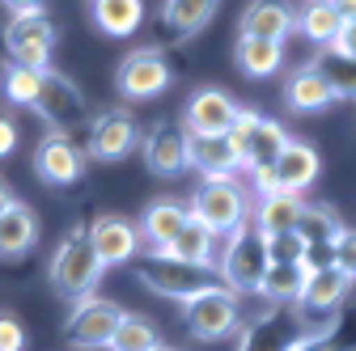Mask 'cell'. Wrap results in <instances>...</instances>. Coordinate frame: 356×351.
Returning <instances> with one entry per match:
<instances>
[{
	"instance_id": "6da1fadb",
	"label": "cell",
	"mask_w": 356,
	"mask_h": 351,
	"mask_svg": "<svg viewBox=\"0 0 356 351\" xmlns=\"http://www.w3.org/2000/svg\"><path fill=\"white\" fill-rule=\"evenodd\" d=\"M191 221L204 225L212 237H229L250 225V195L238 178H204L191 195Z\"/></svg>"
},
{
	"instance_id": "7a4b0ae2",
	"label": "cell",
	"mask_w": 356,
	"mask_h": 351,
	"mask_svg": "<svg viewBox=\"0 0 356 351\" xmlns=\"http://www.w3.org/2000/svg\"><path fill=\"white\" fill-rule=\"evenodd\" d=\"M102 258L94 254V241H89V229H72L56 254H51V288L60 296H94V288L102 284Z\"/></svg>"
},
{
	"instance_id": "3957f363",
	"label": "cell",
	"mask_w": 356,
	"mask_h": 351,
	"mask_svg": "<svg viewBox=\"0 0 356 351\" xmlns=\"http://www.w3.org/2000/svg\"><path fill=\"white\" fill-rule=\"evenodd\" d=\"M267 267H272V258H267V237L254 233V225H242L238 233L225 237V250H220V262H216V271H220V284H225L229 292L238 296H254Z\"/></svg>"
},
{
	"instance_id": "277c9868",
	"label": "cell",
	"mask_w": 356,
	"mask_h": 351,
	"mask_svg": "<svg viewBox=\"0 0 356 351\" xmlns=\"http://www.w3.org/2000/svg\"><path fill=\"white\" fill-rule=\"evenodd\" d=\"M238 322H242V300H238V292H229L225 284H212V288H204L200 296L183 300V326H187V334L200 339V343H220V339H229Z\"/></svg>"
},
{
	"instance_id": "5b68a950",
	"label": "cell",
	"mask_w": 356,
	"mask_h": 351,
	"mask_svg": "<svg viewBox=\"0 0 356 351\" xmlns=\"http://www.w3.org/2000/svg\"><path fill=\"white\" fill-rule=\"evenodd\" d=\"M34 110H38L42 123H47L51 136H72V131H85V123H89V102L76 89V80L64 76V72H51V68L42 72Z\"/></svg>"
},
{
	"instance_id": "8992f818",
	"label": "cell",
	"mask_w": 356,
	"mask_h": 351,
	"mask_svg": "<svg viewBox=\"0 0 356 351\" xmlns=\"http://www.w3.org/2000/svg\"><path fill=\"white\" fill-rule=\"evenodd\" d=\"M127 309H119L115 300H102V296H81L72 300V309L64 318V339L76 347V351H106L119 322H123Z\"/></svg>"
},
{
	"instance_id": "52a82bcc",
	"label": "cell",
	"mask_w": 356,
	"mask_h": 351,
	"mask_svg": "<svg viewBox=\"0 0 356 351\" xmlns=\"http://www.w3.org/2000/svg\"><path fill=\"white\" fill-rule=\"evenodd\" d=\"M140 284L149 288V292H157V296H165V300H191V296H200L204 288H212L216 280H212V271H200V267H187V262H174L170 254H153L149 250V258L140 262Z\"/></svg>"
},
{
	"instance_id": "ba28073f",
	"label": "cell",
	"mask_w": 356,
	"mask_h": 351,
	"mask_svg": "<svg viewBox=\"0 0 356 351\" xmlns=\"http://www.w3.org/2000/svg\"><path fill=\"white\" fill-rule=\"evenodd\" d=\"M51 47H56V26H51L47 13L9 17V26H5V51H9V64L30 68V72H47Z\"/></svg>"
},
{
	"instance_id": "9c48e42d",
	"label": "cell",
	"mask_w": 356,
	"mask_h": 351,
	"mask_svg": "<svg viewBox=\"0 0 356 351\" xmlns=\"http://www.w3.org/2000/svg\"><path fill=\"white\" fill-rule=\"evenodd\" d=\"M115 85H119V98H127V102L161 98L170 89V64L157 47H136V51L123 55V64L115 72Z\"/></svg>"
},
{
	"instance_id": "30bf717a",
	"label": "cell",
	"mask_w": 356,
	"mask_h": 351,
	"mask_svg": "<svg viewBox=\"0 0 356 351\" xmlns=\"http://www.w3.org/2000/svg\"><path fill=\"white\" fill-rule=\"evenodd\" d=\"M348 292H352V284L331 267V262H327V267H309L293 314H297V322H331L335 314H343Z\"/></svg>"
},
{
	"instance_id": "8fae6325",
	"label": "cell",
	"mask_w": 356,
	"mask_h": 351,
	"mask_svg": "<svg viewBox=\"0 0 356 351\" xmlns=\"http://www.w3.org/2000/svg\"><path fill=\"white\" fill-rule=\"evenodd\" d=\"M140 144V123L131 110H102L89 123V157L94 161H123Z\"/></svg>"
},
{
	"instance_id": "7c38bea8",
	"label": "cell",
	"mask_w": 356,
	"mask_h": 351,
	"mask_svg": "<svg viewBox=\"0 0 356 351\" xmlns=\"http://www.w3.org/2000/svg\"><path fill=\"white\" fill-rule=\"evenodd\" d=\"M238 119V102L216 89V85H204L187 98V110H183V131H195V136H225Z\"/></svg>"
},
{
	"instance_id": "4fadbf2b",
	"label": "cell",
	"mask_w": 356,
	"mask_h": 351,
	"mask_svg": "<svg viewBox=\"0 0 356 351\" xmlns=\"http://www.w3.org/2000/svg\"><path fill=\"white\" fill-rule=\"evenodd\" d=\"M140 153H145V169L157 178H178L187 169V131L174 123H153L140 136Z\"/></svg>"
},
{
	"instance_id": "5bb4252c",
	"label": "cell",
	"mask_w": 356,
	"mask_h": 351,
	"mask_svg": "<svg viewBox=\"0 0 356 351\" xmlns=\"http://www.w3.org/2000/svg\"><path fill=\"white\" fill-rule=\"evenodd\" d=\"M187 169L204 178H238L242 169V153L229 136H195L187 131Z\"/></svg>"
},
{
	"instance_id": "9a60e30c",
	"label": "cell",
	"mask_w": 356,
	"mask_h": 351,
	"mask_svg": "<svg viewBox=\"0 0 356 351\" xmlns=\"http://www.w3.org/2000/svg\"><path fill=\"white\" fill-rule=\"evenodd\" d=\"M34 173H38V182H47V187H68L85 173V157L68 136H51L47 131L34 148Z\"/></svg>"
},
{
	"instance_id": "2e32d148",
	"label": "cell",
	"mask_w": 356,
	"mask_h": 351,
	"mask_svg": "<svg viewBox=\"0 0 356 351\" xmlns=\"http://www.w3.org/2000/svg\"><path fill=\"white\" fill-rule=\"evenodd\" d=\"M293 322H297V314L289 305H267L259 318H250L242 326L238 351H289V343L297 339Z\"/></svg>"
},
{
	"instance_id": "e0dca14e",
	"label": "cell",
	"mask_w": 356,
	"mask_h": 351,
	"mask_svg": "<svg viewBox=\"0 0 356 351\" xmlns=\"http://www.w3.org/2000/svg\"><path fill=\"white\" fill-rule=\"evenodd\" d=\"M89 241H94V254L102 258V267H119V262H131L140 250V229L123 221L115 212H102L94 225H89Z\"/></svg>"
},
{
	"instance_id": "ac0fdd59",
	"label": "cell",
	"mask_w": 356,
	"mask_h": 351,
	"mask_svg": "<svg viewBox=\"0 0 356 351\" xmlns=\"http://www.w3.org/2000/svg\"><path fill=\"white\" fill-rule=\"evenodd\" d=\"M297 30V9L284 0H250L238 17V38H267V42H284Z\"/></svg>"
},
{
	"instance_id": "d6986e66",
	"label": "cell",
	"mask_w": 356,
	"mask_h": 351,
	"mask_svg": "<svg viewBox=\"0 0 356 351\" xmlns=\"http://www.w3.org/2000/svg\"><path fill=\"white\" fill-rule=\"evenodd\" d=\"M187 225H191L187 203H178V199H153V203L145 207V216H140V241H145L153 254H161V250L174 246V237L183 233Z\"/></svg>"
},
{
	"instance_id": "ffe728a7",
	"label": "cell",
	"mask_w": 356,
	"mask_h": 351,
	"mask_svg": "<svg viewBox=\"0 0 356 351\" xmlns=\"http://www.w3.org/2000/svg\"><path fill=\"white\" fill-rule=\"evenodd\" d=\"M318 169H323L318 148H309L305 140H289V148H284L280 161L272 165V173H276V191H289V195L309 191V187H314V178H318Z\"/></svg>"
},
{
	"instance_id": "44dd1931",
	"label": "cell",
	"mask_w": 356,
	"mask_h": 351,
	"mask_svg": "<svg viewBox=\"0 0 356 351\" xmlns=\"http://www.w3.org/2000/svg\"><path fill=\"white\" fill-rule=\"evenodd\" d=\"M301 207H305V199H301V195H289V191L259 195V203L250 207V225H254V233H263V237L293 233L297 221H301Z\"/></svg>"
},
{
	"instance_id": "7402d4cb",
	"label": "cell",
	"mask_w": 356,
	"mask_h": 351,
	"mask_svg": "<svg viewBox=\"0 0 356 351\" xmlns=\"http://www.w3.org/2000/svg\"><path fill=\"white\" fill-rule=\"evenodd\" d=\"M343 233V221L327 207V203H305L301 207V221H297V237L314 250L309 254V267H327V250L331 241Z\"/></svg>"
},
{
	"instance_id": "603a6c76",
	"label": "cell",
	"mask_w": 356,
	"mask_h": 351,
	"mask_svg": "<svg viewBox=\"0 0 356 351\" xmlns=\"http://www.w3.org/2000/svg\"><path fill=\"white\" fill-rule=\"evenodd\" d=\"M331 102H335V94H331L327 76L318 72V64H301V68L289 76V85H284V106L297 110V114H318V110H327Z\"/></svg>"
},
{
	"instance_id": "cb8c5ba5",
	"label": "cell",
	"mask_w": 356,
	"mask_h": 351,
	"mask_svg": "<svg viewBox=\"0 0 356 351\" xmlns=\"http://www.w3.org/2000/svg\"><path fill=\"white\" fill-rule=\"evenodd\" d=\"M284 148H289V131L276 119H259L242 144V169H272Z\"/></svg>"
},
{
	"instance_id": "d4e9b609",
	"label": "cell",
	"mask_w": 356,
	"mask_h": 351,
	"mask_svg": "<svg viewBox=\"0 0 356 351\" xmlns=\"http://www.w3.org/2000/svg\"><path fill=\"white\" fill-rule=\"evenodd\" d=\"M34 241H38V216L17 199L9 212H0V258H22L34 250Z\"/></svg>"
},
{
	"instance_id": "484cf974",
	"label": "cell",
	"mask_w": 356,
	"mask_h": 351,
	"mask_svg": "<svg viewBox=\"0 0 356 351\" xmlns=\"http://www.w3.org/2000/svg\"><path fill=\"white\" fill-rule=\"evenodd\" d=\"M297 30L314 42V47L331 51L335 38H339V30H343V17L335 9V0H305V5L297 9Z\"/></svg>"
},
{
	"instance_id": "4316f807",
	"label": "cell",
	"mask_w": 356,
	"mask_h": 351,
	"mask_svg": "<svg viewBox=\"0 0 356 351\" xmlns=\"http://www.w3.org/2000/svg\"><path fill=\"white\" fill-rule=\"evenodd\" d=\"M289 351H356V318L348 314H335L327 326H314V330H301Z\"/></svg>"
},
{
	"instance_id": "83f0119b",
	"label": "cell",
	"mask_w": 356,
	"mask_h": 351,
	"mask_svg": "<svg viewBox=\"0 0 356 351\" xmlns=\"http://www.w3.org/2000/svg\"><path fill=\"white\" fill-rule=\"evenodd\" d=\"M216 241L220 237H212L204 225L191 221L183 233L174 237V246L161 250V254H170L174 262H187V267H200V271H216Z\"/></svg>"
},
{
	"instance_id": "f1b7e54d",
	"label": "cell",
	"mask_w": 356,
	"mask_h": 351,
	"mask_svg": "<svg viewBox=\"0 0 356 351\" xmlns=\"http://www.w3.org/2000/svg\"><path fill=\"white\" fill-rule=\"evenodd\" d=\"M234 64L254 76V80H267L280 64H284V42H267V38H238L234 42Z\"/></svg>"
},
{
	"instance_id": "f546056e",
	"label": "cell",
	"mask_w": 356,
	"mask_h": 351,
	"mask_svg": "<svg viewBox=\"0 0 356 351\" xmlns=\"http://www.w3.org/2000/svg\"><path fill=\"white\" fill-rule=\"evenodd\" d=\"M145 22V0H94V26L111 38L136 34Z\"/></svg>"
},
{
	"instance_id": "4dcf8cb0",
	"label": "cell",
	"mask_w": 356,
	"mask_h": 351,
	"mask_svg": "<svg viewBox=\"0 0 356 351\" xmlns=\"http://www.w3.org/2000/svg\"><path fill=\"white\" fill-rule=\"evenodd\" d=\"M220 9V0H165L161 5V22L178 34V38H191L200 34Z\"/></svg>"
},
{
	"instance_id": "1f68e13d",
	"label": "cell",
	"mask_w": 356,
	"mask_h": 351,
	"mask_svg": "<svg viewBox=\"0 0 356 351\" xmlns=\"http://www.w3.org/2000/svg\"><path fill=\"white\" fill-rule=\"evenodd\" d=\"M305 275H309L305 262H297V267L272 262V267H267V275H263V284H259V296L272 300V305H297V296H301V288H305Z\"/></svg>"
},
{
	"instance_id": "d6a6232c",
	"label": "cell",
	"mask_w": 356,
	"mask_h": 351,
	"mask_svg": "<svg viewBox=\"0 0 356 351\" xmlns=\"http://www.w3.org/2000/svg\"><path fill=\"white\" fill-rule=\"evenodd\" d=\"M106 351H165V339H161V330L149 318L123 314V322H119V330H115Z\"/></svg>"
},
{
	"instance_id": "836d02e7",
	"label": "cell",
	"mask_w": 356,
	"mask_h": 351,
	"mask_svg": "<svg viewBox=\"0 0 356 351\" xmlns=\"http://www.w3.org/2000/svg\"><path fill=\"white\" fill-rule=\"evenodd\" d=\"M38 85H42V72L17 68V64H5V68H0V94H5L9 106H30V110H34Z\"/></svg>"
},
{
	"instance_id": "e575fe53",
	"label": "cell",
	"mask_w": 356,
	"mask_h": 351,
	"mask_svg": "<svg viewBox=\"0 0 356 351\" xmlns=\"http://www.w3.org/2000/svg\"><path fill=\"white\" fill-rule=\"evenodd\" d=\"M318 72L327 76V85H331L335 98H352V102H356V64H352V60H343V55H335V51H323Z\"/></svg>"
},
{
	"instance_id": "d590c367",
	"label": "cell",
	"mask_w": 356,
	"mask_h": 351,
	"mask_svg": "<svg viewBox=\"0 0 356 351\" xmlns=\"http://www.w3.org/2000/svg\"><path fill=\"white\" fill-rule=\"evenodd\" d=\"M309 254H314V250L297 237V229L293 233H280V237H267V258H272V262H284V267L305 262V267H309Z\"/></svg>"
},
{
	"instance_id": "8d00e7d4",
	"label": "cell",
	"mask_w": 356,
	"mask_h": 351,
	"mask_svg": "<svg viewBox=\"0 0 356 351\" xmlns=\"http://www.w3.org/2000/svg\"><path fill=\"white\" fill-rule=\"evenodd\" d=\"M327 262H331V267H335L348 284H356V229H343V233L331 241Z\"/></svg>"
},
{
	"instance_id": "74e56055",
	"label": "cell",
	"mask_w": 356,
	"mask_h": 351,
	"mask_svg": "<svg viewBox=\"0 0 356 351\" xmlns=\"http://www.w3.org/2000/svg\"><path fill=\"white\" fill-rule=\"evenodd\" d=\"M22 347H26L22 322H17L9 309H0V351H22Z\"/></svg>"
},
{
	"instance_id": "f35d334b",
	"label": "cell",
	"mask_w": 356,
	"mask_h": 351,
	"mask_svg": "<svg viewBox=\"0 0 356 351\" xmlns=\"http://www.w3.org/2000/svg\"><path fill=\"white\" fill-rule=\"evenodd\" d=\"M259 119H263L259 110H250V106H238V119H234V127L225 131V136L238 144V153H242V144H246V136L254 131V123H259Z\"/></svg>"
},
{
	"instance_id": "ab89813d",
	"label": "cell",
	"mask_w": 356,
	"mask_h": 351,
	"mask_svg": "<svg viewBox=\"0 0 356 351\" xmlns=\"http://www.w3.org/2000/svg\"><path fill=\"white\" fill-rule=\"evenodd\" d=\"M331 51L356 64V22H343V30H339V38H335V47H331Z\"/></svg>"
},
{
	"instance_id": "60d3db41",
	"label": "cell",
	"mask_w": 356,
	"mask_h": 351,
	"mask_svg": "<svg viewBox=\"0 0 356 351\" xmlns=\"http://www.w3.org/2000/svg\"><path fill=\"white\" fill-rule=\"evenodd\" d=\"M13 148H17V123H13V114L0 110V161H5Z\"/></svg>"
},
{
	"instance_id": "b9f144b4",
	"label": "cell",
	"mask_w": 356,
	"mask_h": 351,
	"mask_svg": "<svg viewBox=\"0 0 356 351\" xmlns=\"http://www.w3.org/2000/svg\"><path fill=\"white\" fill-rule=\"evenodd\" d=\"M0 5L9 9V17H34V13H42L47 0H0Z\"/></svg>"
},
{
	"instance_id": "7bdbcfd3",
	"label": "cell",
	"mask_w": 356,
	"mask_h": 351,
	"mask_svg": "<svg viewBox=\"0 0 356 351\" xmlns=\"http://www.w3.org/2000/svg\"><path fill=\"white\" fill-rule=\"evenodd\" d=\"M250 173H254V191L259 195H272L276 191V173L272 169H250Z\"/></svg>"
},
{
	"instance_id": "ee69618b",
	"label": "cell",
	"mask_w": 356,
	"mask_h": 351,
	"mask_svg": "<svg viewBox=\"0 0 356 351\" xmlns=\"http://www.w3.org/2000/svg\"><path fill=\"white\" fill-rule=\"evenodd\" d=\"M335 9H339L343 22H356V0H335Z\"/></svg>"
},
{
	"instance_id": "f6af8a7d",
	"label": "cell",
	"mask_w": 356,
	"mask_h": 351,
	"mask_svg": "<svg viewBox=\"0 0 356 351\" xmlns=\"http://www.w3.org/2000/svg\"><path fill=\"white\" fill-rule=\"evenodd\" d=\"M13 203H17V199H13V191H9V182H5V178H0V212H9Z\"/></svg>"
},
{
	"instance_id": "bcb514c9",
	"label": "cell",
	"mask_w": 356,
	"mask_h": 351,
	"mask_svg": "<svg viewBox=\"0 0 356 351\" xmlns=\"http://www.w3.org/2000/svg\"><path fill=\"white\" fill-rule=\"evenodd\" d=\"M165 351H174V347H165Z\"/></svg>"
}]
</instances>
